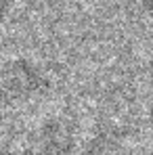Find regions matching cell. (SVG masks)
Returning <instances> with one entry per match:
<instances>
[{"label":"cell","mask_w":153,"mask_h":155,"mask_svg":"<svg viewBox=\"0 0 153 155\" xmlns=\"http://www.w3.org/2000/svg\"><path fill=\"white\" fill-rule=\"evenodd\" d=\"M80 132L74 120L52 115L42 120L11 155H74Z\"/></svg>","instance_id":"cell-1"},{"label":"cell","mask_w":153,"mask_h":155,"mask_svg":"<svg viewBox=\"0 0 153 155\" xmlns=\"http://www.w3.org/2000/svg\"><path fill=\"white\" fill-rule=\"evenodd\" d=\"M48 88V78L29 59L17 57L0 63V107H17Z\"/></svg>","instance_id":"cell-2"},{"label":"cell","mask_w":153,"mask_h":155,"mask_svg":"<svg viewBox=\"0 0 153 155\" xmlns=\"http://www.w3.org/2000/svg\"><path fill=\"white\" fill-rule=\"evenodd\" d=\"M80 155H130L124 134L118 128H105L90 136Z\"/></svg>","instance_id":"cell-3"},{"label":"cell","mask_w":153,"mask_h":155,"mask_svg":"<svg viewBox=\"0 0 153 155\" xmlns=\"http://www.w3.org/2000/svg\"><path fill=\"white\" fill-rule=\"evenodd\" d=\"M11 4H13V0H0V23H2V21H4V17L8 15Z\"/></svg>","instance_id":"cell-4"},{"label":"cell","mask_w":153,"mask_h":155,"mask_svg":"<svg viewBox=\"0 0 153 155\" xmlns=\"http://www.w3.org/2000/svg\"><path fill=\"white\" fill-rule=\"evenodd\" d=\"M143 8L147 11V15L153 17V0H143Z\"/></svg>","instance_id":"cell-5"}]
</instances>
